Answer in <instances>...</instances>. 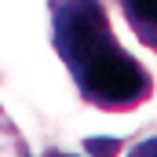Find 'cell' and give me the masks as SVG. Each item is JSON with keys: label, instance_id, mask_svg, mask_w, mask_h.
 <instances>
[{"label": "cell", "instance_id": "277c9868", "mask_svg": "<svg viewBox=\"0 0 157 157\" xmlns=\"http://www.w3.org/2000/svg\"><path fill=\"white\" fill-rule=\"evenodd\" d=\"M121 139H84V150L91 157H117L121 154Z\"/></svg>", "mask_w": 157, "mask_h": 157}, {"label": "cell", "instance_id": "8992f818", "mask_svg": "<svg viewBox=\"0 0 157 157\" xmlns=\"http://www.w3.org/2000/svg\"><path fill=\"white\" fill-rule=\"evenodd\" d=\"M44 157H73V154H62V150H48Z\"/></svg>", "mask_w": 157, "mask_h": 157}, {"label": "cell", "instance_id": "5b68a950", "mask_svg": "<svg viewBox=\"0 0 157 157\" xmlns=\"http://www.w3.org/2000/svg\"><path fill=\"white\" fill-rule=\"evenodd\" d=\"M128 157H157V135L143 139V143H135V146L128 150Z\"/></svg>", "mask_w": 157, "mask_h": 157}, {"label": "cell", "instance_id": "6da1fadb", "mask_svg": "<svg viewBox=\"0 0 157 157\" xmlns=\"http://www.w3.org/2000/svg\"><path fill=\"white\" fill-rule=\"evenodd\" d=\"M48 15L55 55L88 106L128 113L154 95L150 70L117 40L102 0H48Z\"/></svg>", "mask_w": 157, "mask_h": 157}, {"label": "cell", "instance_id": "3957f363", "mask_svg": "<svg viewBox=\"0 0 157 157\" xmlns=\"http://www.w3.org/2000/svg\"><path fill=\"white\" fill-rule=\"evenodd\" d=\"M0 157H33L26 139H22V132H18V124L4 110H0Z\"/></svg>", "mask_w": 157, "mask_h": 157}, {"label": "cell", "instance_id": "7a4b0ae2", "mask_svg": "<svg viewBox=\"0 0 157 157\" xmlns=\"http://www.w3.org/2000/svg\"><path fill=\"white\" fill-rule=\"evenodd\" d=\"M124 22L150 51H157V0H117Z\"/></svg>", "mask_w": 157, "mask_h": 157}]
</instances>
